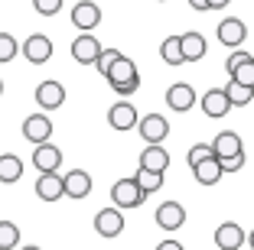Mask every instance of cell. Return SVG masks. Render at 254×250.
<instances>
[{"mask_svg":"<svg viewBox=\"0 0 254 250\" xmlns=\"http://www.w3.org/2000/svg\"><path fill=\"white\" fill-rule=\"evenodd\" d=\"M189 7L192 10H209V0H189Z\"/></svg>","mask_w":254,"mask_h":250,"instance_id":"8d00e7d4","label":"cell"},{"mask_svg":"<svg viewBox=\"0 0 254 250\" xmlns=\"http://www.w3.org/2000/svg\"><path fill=\"white\" fill-rule=\"evenodd\" d=\"M16 52H20L16 39L10 36V33H0V65H7V62H13V59H16Z\"/></svg>","mask_w":254,"mask_h":250,"instance_id":"f1b7e54d","label":"cell"},{"mask_svg":"<svg viewBox=\"0 0 254 250\" xmlns=\"http://www.w3.org/2000/svg\"><path fill=\"white\" fill-rule=\"evenodd\" d=\"M218 162H222V169H225V172H238L241 166H245V153L232 156V159H218Z\"/></svg>","mask_w":254,"mask_h":250,"instance_id":"e575fe53","label":"cell"},{"mask_svg":"<svg viewBox=\"0 0 254 250\" xmlns=\"http://www.w3.org/2000/svg\"><path fill=\"white\" fill-rule=\"evenodd\" d=\"M212 150H215L218 159H232V156L245 153V147H241V137H238L235 130H222L215 140H212Z\"/></svg>","mask_w":254,"mask_h":250,"instance_id":"e0dca14e","label":"cell"},{"mask_svg":"<svg viewBox=\"0 0 254 250\" xmlns=\"http://www.w3.org/2000/svg\"><path fill=\"white\" fill-rule=\"evenodd\" d=\"M111 201H114V208H140L143 201H147V192L137 185V179L130 176V179H118L114 182V189H111Z\"/></svg>","mask_w":254,"mask_h":250,"instance_id":"6da1fadb","label":"cell"},{"mask_svg":"<svg viewBox=\"0 0 254 250\" xmlns=\"http://www.w3.org/2000/svg\"><path fill=\"white\" fill-rule=\"evenodd\" d=\"M88 192H91V176L85 169H72L65 172V199H88Z\"/></svg>","mask_w":254,"mask_h":250,"instance_id":"ac0fdd59","label":"cell"},{"mask_svg":"<svg viewBox=\"0 0 254 250\" xmlns=\"http://www.w3.org/2000/svg\"><path fill=\"white\" fill-rule=\"evenodd\" d=\"M95 231L101 237H118L121 231H124V214H121V208H101V211L95 214Z\"/></svg>","mask_w":254,"mask_h":250,"instance_id":"7c38bea8","label":"cell"},{"mask_svg":"<svg viewBox=\"0 0 254 250\" xmlns=\"http://www.w3.org/2000/svg\"><path fill=\"white\" fill-rule=\"evenodd\" d=\"M205 159H218L215 150H212V143H195V147H189V156H186L189 169H195V166H199V162H205Z\"/></svg>","mask_w":254,"mask_h":250,"instance_id":"83f0119b","label":"cell"},{"mask_svg":"<svg viewBox=\"0 0 254 250\" xmlns=\"http://www.w3.org/2000/svg\"><path fill=\"white\" fill-rule=\"evenodd\" d=\"M209 10H212V0H209Z\"/></svg>","mask_w":254,"mask_h":250,"instance_id":"b9f144b4","label":"cell"},{"mask_svg":"<svg viewBox=\"0 0 254 250\" xmlns=\"http://www.w3.org/2000/svg\"><path fill=\"white\" fill-rule=\"evenodd\" d=\"M160 3H163V0H160Z\"/></svg>","mask_w":254,"mask_h":250,"instance_id":"7bdbcfd3","label":"cell"},{"mask_svg":"<svg viewBox=\"0 0 254 250\" xmlns=\"http://www.w3.org/2000/svg\"><path fill=\"white\" fill-rule=\"evenodd\" d=\"M241 244H248V234H245L241 224L225 221V224H218V228H215V247L218 250H241Z\"/></svg>","mask_w":254,"mask_h":250,"instance_id":"9c48e42d","label":"cell"},{"mask_svg":"<svg viewBox=\"0 0 254 250\" xmlns=\"http://www.w3.org/2000/svg\"><path fill=\"white\" fill-rule=\"evenodd\" d=\"M235 81H238V85H248V88H254V59L251 62H245V65L238 68V72L232 75Z\"/></svg>","mask_w":254,"mask_h":250,"instance_id":"1f68e13d","label":"cell"},{"mask_svg":"<svg viewBox=\"0 0 254 250\" xmlns=\"http://www.w3.org/2000/svg\"><path fill=\"white\" fill-rule=\"evenodd\" d=\"M137 130H140L147 147H160V143L170 137V120H166L163 114H147V117H140Z\"/></svg>","mask_w":254,"mask_h":250,"instance_id":"7a4b0ae2","label":"cell"},{"mask_svg":"<svg viewBox=\"0 0 254 250\" xmlns=\"http://www.w3.org/2000/svg\"><path fill=\"white\" fill-rule=\"evenodd\" d=\"M20 250H43V247H36V244H26V247H20Z\"/></svg>","mask_w":254,"mask_h":250,"instance_id":"ab89813d","label":"cell"},{"mask_svg":"<svg viewBox=\"0 0 254 250\" xmlns=\"http://www.w3.org/2000/svg\"><path fill=\"white\" fill-rule=\"evenodd\" d=\"M108 124L114 127V130H134L137 124H140V117H137V107L130 101H118L111 104V110H108Z\"/></svg>","mask_w":254,"mask_h":250,"instance_id":"ba28073f","label":"cell"},{"mask_svg":"<svg viewBox=\"0 0 254 250\" xmlns=\"http://www.w3.org/2000/svg\"><path fill=\"white\" fill-rule=\"evenodd\" d=\"M228 101H232V107H248V104L254 101V88H248V85H238L235 78H228Z\"/></svg>","mask_w":254,"mask_h":250,"instance_id":"d4e9b609","label":"cell"},{"mask_svg":"<svg viewBox=\"0 0 254 250\" xmlns=\"http://www.w3.org/2000/svg\"><path fill=\"white\" fill-rule=\"evenodd\" d=\"M251 59H254L251 52H245V49H232V55L225 59V72H228V75H235L241 65H245V62H251Z\"/></svg>","mask_w":254,"mask_h":250,"instance_id":"f546056e","label":"cell"},{"mask_svg":"<svg viewBox=\"0 0 254 250\" xmlns=\"http://www.w3.org/2000/svg\"><path fill=\"white\" fill-rule=\"evenodd\" d=\"M33 166H36L39 172H59V166H62V150L53 147V143H39V147L33 150Z\"/></svg>","mask_w":254,"mask_h":250,"instance_id":"4fadbf2b","label":"cell"},{"mask_svg":"<svg viewBox=\"0 0 254 250\" xmlns=\"http://www.w3.org/2000/svg\"><path fill=\"white\" fill-rule=\"evenodd\" d=\"M228 3H232V0H212V10H225Z\"/></svg>","mask_w":254,"mask_h":250,"instance_id":"74e56055","label":"cell"},{"mask_svg":"<svg viewBox=\"0 0 254 250\" xmlns=\"http://www.w3.org/2000/svg\"><path fill=\"white\" fill-rule=\"evenodd\" d=\"M160 55H163L166 65H183L186 55H183V36H166L160 46Z\"/></svg>","mask_w":254,"mask_h":250,"instance_id":"cb8c5ba5","label":"cell"},{"mask_svg":"<svg viewBox=\"0 0 254 250\" xmlns=\"http://www.w3.org/2000/svg\"><path fill=\"white\" fill-rule=\"evenodd\" d=\"M20 247V228L13 221H0V250H16Z\"/></svg>","mask_w":254,"mask_h":250,"instance_id":"4316f807","label":"cell"},{"mask_svg":"<svg viewBox=\"0 0 254 250\" xmlns=\"http://www.w3.org/2000/svg\"><path fill=\"white\" fill-rule=\"evenodd\" d=\"M0 95H3V81H0Z\"/></svg>","mask_w":254,"mask_h":250,"instance_id":"60d3db41","label":"cell"},{"mask_svg":"<svg viewBox=\"0 0 254 250\" xmlns=\"http://www.w3.org/2000/svg\"><path fill=\"white\" fill-rule=\"evenodd\" d=\"M33 10L43 13V16H53V13L62 10V0H33Z\"/></svg>","mask_w":254,"mask_h":250,"instance_id":"d6a6232c","label":"cell"},{"mask_svg":"<svg viewBox=\"0 0 254 250\" xmlns=\"http://www.w3.org/2000/svg\"><path fill=\"white\" fill-rule=\"evenodd\" d=\"M118 59H121V52H118V49H105V52H101V55H98L95 68H98V72H101V75H105V78H108V72H111V65H114V62H118Z\"/></svg>","mask_w":254,"mask_h":250,"instance_id":"4dcf8cb0","label":"cell"},{"mask_svg":"<svg viewBox=\"0 0 254 250\" xmlns=\"http://www.w3.org/2000/svg\"><path fill=\"white\" fill-rule=\"evenodd\" d=\"M140 169L166 172V169H170V153H166L163 147H143V153H140Z\"/></svg>","mask_w":254,"mask_h":250,"instance_id":"d6986e66","label":"cell"},{"mask_svg":"<svg viewBox=\"0 0 254 250\" xmlns=\"http://www.w3.org/2000/svg\"><path fill=\"white\" fill-rule=\"evenodd\" d=\"M192 176H195L199 185H215L218 179L225 176V169H222V162H218V159H205V162H199V166L192 169Z\"/></svg>","mask_w":254,"mask_h":250,"instance_id":"7402d4cb","label":"cell"},{"mask_svg":"<svg viewBox=\"0 0 254 250\" xmlns=\"http://www.w3.org/2000/svg\"><path fill=\"white\" fill-rule=\"evenodd\" d=\"M36 104L43 110H56L65 104V88H62L59 81H43L36 88Z\"/></svg>","mask_w":254,"mask_h":250,"instance_id":"2e32d148","label":"cell"},{"mask_svg":"<svg viewBox=\"0 0 254 250\" xmlns=\"http://www.w3.org/2000/svg\"><path fill=\"white\" fill-rule=\"evenodd\" d=\"M20 176H23V159L20 156H13V153L0 156V182L13 185V182H20Z\"/></svg>","mask_w":254,"mask_h":250,"instance_id":"603a6c76","label":"cell"},{"mask_svg":"<svg viewBox=\"0 0 254 250\" xmlns=\"http://www.w3.org/2000/svg\"><path fill=\"white\" fill-rule=\"evenodd\" d=\"M134 78H140V72H137V65L127 55H121L111 65V72H108V85H124V81H134Z\"/></svg>","mask_w":254,"mask_h":250,"instance_id":"44dd1931","label":"cell"},{"mask_svg":"<svg viewBox=\"0 0 254 250\" xmlns=\"http://www.w3.org/2000/svg\"><path fill=\"white\" fill-rule=\"evenodd\" d=\"M157 250H186L180 241H163V244H157Z\"/></svg>","mask_w":254,"mask_h":250,"instance_id":"d590c367","label":"cell"},{"mask_svg":"<svg viewBox=\"0 0 254 250\" xmlns=\"http://www.w3.org/2000/svg\"><path fill=\"white\" fill-rule=\"evenodd\" d=\"M205 52H209V43H205L202 33H183V55H186V62H202Z\"/></svg>","mask_w":254,"mask_h":250,"instance_id":"ffe728a7","label":"cell"},{"mask_svg":"<svg viewBox=\"0 0 254 250\" xmlns=\"http://www.w3.org/2000/svg\"><path fill=\"white\" fill-rule=\"evenodd\" d=\"M248 39V26L238 20V16H225L218 23V43L228 46V49H241V43Z\"/></svg>","mask_w":254,"mask_h":250,"instance_id":"8992f818","label":"cell"},{"mask_svg":"<svg viewBox=\"0 0 254 250\" xmlns=\"http://www.w3.org/2000/svg\"><path fill=\"white\" fill-rule=\"evenodd\" d=\"M72 23L78 26L82 33H91L101 23V10H98V3H91V0H82V3H75L72 10Z\"/></svg>","mask_w":254,"mask_h":250,"instance_id":"9a60e30c","label":"cell"},{"mask_svg":"<svg viewBox=\"0 0 254 250\" xmlns=\"http://www.w3.org/2000/svg\"><path fill=\"white\" fill-rule=\"evenodd\" d=\"M228 110H232V101H228V91L225 88H209L202 95V114H205V117L218 120V117H225Z\"/></svg>","mask_w":254,"mask_h":250,"instance_id":"8fae6325","label":"cell"},{"mask_svg":"<svg viewBox=\"0 0 254 250\" xmlns=\"http://www.w3.org/2000/svg\"><path fill=\"white\" fill-rule=\"evenodd\" d=\"M23 59L30 65H46L53 59V39L46 33H30V39L23 43Z\"/></svg>","mask_w":254,"mask_h":250,"instance_id":"3957f363","label":"cell"},{"mask_svg":"<svg viewBox=\"0 0 254 250\" xmlns=\"http://www.w3.org/2000/svg\"><path fill=\"white\" fill-rule=\"evenodd\" d=\"M248 247L254 250V231H251V234H248Z\"/></svg>","mask_w":254,"mask_h":250,"instance_id":"f35d334b","label":"cell"},{"mask_svg":"<svg viewBox=\"0 0 254 250\" xmlns=\"http://www.w3.org/2000/svg\"><path fill=\"white\" fill-rule=\"evenodd\" d=\"M23 137H26L33 147L49 143V137H53V120L46 117V114H30V117L23 120Z\"/></svg>","mask_w":254,"mask_h":250,"instance_id":"5b68a950","label":"cell"},{"mask_svg":"<svg viewBox=\"0 0 254 250\" xmlns=\"http://www.w3.org/2000/svg\"><path fill=\"white\" fill-rule=\"evenodd\" d=\"M137 88H140V78H134V81H124V85H111V91H114V95H121V98L134 95Z\"/></svg>","mask_w":254,"mask_h":250,"instance_id":"836d02e7","label":"cell"},{"mask_svg":"<svg viewBox=\"0 0 254 250\" xmlns=\"http://www.w3.org/2000/svg\"><path fill=\"white\" fill-rule=\"evenodd\" d=\"M101 52H105V46L98 43L91 33H78V39L72 43V59L78 62V65H95Z\"/></svg>","mask_w":254,"mask_h":250,"instance_id":"277c9868","label":"cell"},{"mask_svg":"<svg viewBox=\"0 0 254 250\" xmlns=\"http://www.w3.org/2000/svg\"><path fill=\"white\" fill-rule=\"evenodd\" d=\"M157 224L163 231H180L183 224H186V208H183L180 201H163V205L157 208Z\"/></svg>","mask_w":254,"mask_h":250,"instance_id":"5bb4252c","label":"cell"},{"mask_svg":"<svg viewBox=\"0 0 254 250\" xmlns=\"http://www.w3.org/2000/svg\"><path fill=\"white\" fill-rule=\"evenodd\" d=\"M137 185H140L147 195H153V192L163 189V172H150V169H137Z\"/></svg>","mask_w":254,"mask_h":250,"instance_id":"484cf974","label":"cell"},{"mask_svg":"<svg viewBox=\"0 0 254 250\" xmlns=\"http://www.w3.org/2000/svg\"><path fill=\"white\" fill-rule=\"evenodd\" d=\"M36 195L43 201H59V199H65V176H59V172H39V179H36Z\"/></svg>","mask_w":254,"mask_h":250,"instance_id":"52a82bcc","label":"cell"},{"mask_svg":"<svg viewBox=\"0 0 254 250\" xmlns=\"http://www.w3.org/2000/svg\"><path fill=\"white\" fill-rule=\"evenodd\" d=\"M166 104H170V110H176V114L192 110L195 107V88H192V85H186V81L170 85V91H166Z\"/></svg>","mask_w":254,"mask_h":250,"instance_id":"30bf717a","label":"cell"}]
</instances>
